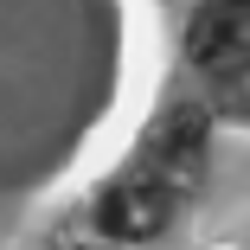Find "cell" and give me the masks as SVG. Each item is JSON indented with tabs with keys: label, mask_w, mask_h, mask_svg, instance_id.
Here are the masks:
<instances>
[{
	"label": "cell",
	"mask_w": 250,
	"mask_h": 250,
	"mask_svg": "<svg viewBox=\"0 0 250 250\" xmlns=\"http://www.w3.org/2000/svg\"><path fill=\"white\" fill-rule=\"evenodd\" d=\"M206 161H212V116L199 103H173L141 141V173H154L173 199H186L199 180H206Z\"/></svg>",
	"instance_id": "6da1fadb"
},
{
	"label": "cell",
	"mask_w": 250,
	"mask_h": 250,
	"mask_svg": "<svg viewBox=\"0 0 250 250\" xmlns=\"http://www.w3.org/2000/svg\"><path fill=\"white\" fill-rule=\"evenodd\" d=\"M173 206L180 199L154 173L135 167V173H122V180H109L103 192H96V231L116 237V244H147V237H161L173 225Z\"/></svg>",
	"instance_id": "7a4b0ae2"
},
{
	"label": "cell",
	"mask_w": 250,
	"mask_h": 250,
	"mask_svg": "<svg viewBox=\"0 0 250 250\" xmlns=\"http://www.w3.org/2000/svg\"><path fill=\"white\" fill-rule=\"evenodd\" d=\"M186 58L218 83L250 77V0H199L186 26Z\"/></svg>",
	"instance_id": "3957f363"
}]
</instances>
